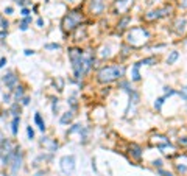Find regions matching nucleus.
Returning a JSON list of instances; mask_svg holds the SVG:
<instances>
[{
	"label": "nucleus",
	"mask_w": 187,
	"mask_h": 176,
	"mask_svg": "<svg viewBox=\"0 0 187 176\" xmlns=\"http://www.w3.org/2000/svg\"><path fill=\"white\" fill-rule=\"evenodd\" d=\"M69 59L72 62V70L77 80H81L84 75L89 72L94 66V58L95 53L92 50H81L80 47H70L67 50Z\"/></svg>",
	"instance_id": "obj_1"
},
{
	"label": "nucleus",
	"mask_w": 187,
	"mask_h": 176,
	"mask_svg": "<svg viewBox=\"0 0 187 176\" xmlns=\"http://www.w3.org/2000/svg\"><path fill=\"white\" fill-rule=\"evenodd\" d=\"M151 39V33L145 27H133L125 33V44H128L131 48H142Z\"/></svg>",
	"instance_id": "obj_2"
},
{
	"label": "nucleus",
	"mask_w": 187,
	"mask_h": 176,
	"mask_svg": "<svg viewBox=\"0 0 187 176\" xmlns=\"http://www.w3.org/2000/svg\"><path fill=\"white\" fill-rule=\"evenodd\" d=\"M126 67L123 64H109L104 66L97 72V81L100 84H111L114 81H119L125 77Z\"/></svg>",
	"instance_id": "obj_3"
},
{
	"label": "nucleus",
	"mask_w": 187,
	"mask_h": 176,
	"mask_svg": "<svg viewBox=\"0 0 187 176\" xmlns=\"http://www.w3.org/2000/svg\"><path fill=\"white\" fill-rule=\"evenodd\" d=\"M83 20H84V14H83V11H81V8L70 9L67 14H64L62 20H61V28H62L64 34L73 33L80 27V23Z\"/></svg>",
	"instance_id": "obj_4"
},
{
	"label": "nucleus",
	"mask_w": 187,
	"mask_h": 176,
	"mask_svg": "<svg viewBox=\"0 0 187 176\" xmlns=\"http://www.w3.org/2000/svg\"><path fill=\"white\" fill-rule=\"evenodd\" d=\"M134 5V0H114L112 3V14L114 16H125L130 13V9L133 8Z\"/></svg>",
	"instance_id": "obj_5"
},
{
	"label": "nucleus",
	"mask_w": 187,
	"mask_h": 176,
	"mask_svg": "<svg viewBox=\"0 0 187 176\" xmlns=\"http://www.w3.org/2000/svg\"><path fill=\"white\" fill-rule=\"evenodd\" d=\"M75 167H77V159H75L73 154H67V156H62L59 159V168L61 172L66 175V176H70L73 172H75Z\"/></svg>",
	"instance_id": "obj_6"
},
{
	"label": "nucleus",
	"mask_w": 187,
	"mask_h": 176,
	"mask_svg": "<svg viewBox=\"0 0 187 176\" xmlns=\"http://www.w3.org/2000/svg\"><path fill=\"white\" fill-rule=\"evenodd\" d=\"M173 167L176 170V175L179 176H187V154L186 153H178L173 157Z\"/></svg>",
	"instance_id": "obj_7"
},
{
	"label": "nucleus",
	"mask_w": 187,
	"mask_h": 176,
	"mask_svg": "<svg viewBox=\"0 0 187 176\" xmlns=\"http://www.w3.org/2000/svg\"><path fill=\"white\" fill-rule=\"evenodd\" d=\"M22 165H23V153L20 151V146L17 145V148H16L14 154H13V159H11V162H9V170H11V175L16 176L17 173L20 172Z\"/></svg>",
	"instance_id": "obj_8"
},
{
	"label": "nucleus",
	"mask_w": 187,
	"mask_h": 176,
	"mask_svg": "<svg viewBox=\"0 0 187 176\" xmlns=\"http://www.w3.org/2000/svg\"><path fill=\"white\" fill-rule=\"evenodd\" d=\"M104 8H106L104 0H89V11L92 16H101Z\"/></svg>",
	"instance_id": "obj_9"
},
{
	"label": "nucleus",
	"mask_w": 187,
	"mask_h": 176,
	"mask_svg": "<svg viewBox=\"0 0 187 176\" xmlns=\"http://www.w3.org/2000/svg\"><path fill=\"white\" fill-rule=\"evenodd\" d=\"M3 83L6 84V87L13 92V89L17 86V83H19V77L13 72V70H8L6 75H3Z\"/></svg>",
	"instance_id": "obj_10"
},
{
	"label": "nucleus",
	"mask_w": 187,
	"mask_h": 176,
	"mask_svg": "<svg viewBox=\"0 0 187 176\" xmlns=\"http://www.w3.org/2000/svg\"><path fill=\"white\" fill-rule=\"evenodd\" d=\"M128 151H130V154L134 161H137L140 162L142 161V157H143V151H142V146H140L139 143H130V146H128Z\"/></svg>",
	"instance_id": "obj_11"
},
{
	"label": "nucleus",
	"mask_w": 187,
	"mask_h": 176,
	"mask_svg": "<svg viewBox=\"0 0 187 176\" xmlns=\"http://www.w3.org/2000/svg\"><path fill=\"white\" fill-rule=\"evenodd\" d=\"M150 143L151 146H156V148H161L164 145H168L170 143V139L167 136H164V134H154V136H151L150 139Z\"/></svg>",
	"instance_id": "obj_12"
},
{
	"label": "nucleus",
	"mask_w": 187,
	"mask_h": 176,
	"mask_svg": "<svg viewBox=\"0 0 187 176\" xmlns=\"http://www.w3.org/2000/svg\"><path fill=\"white\" fill-rule=\"evenodd\" d=\"M186 28H187L186 17H178V19L173 22V30H175V33H176L178 36H183L186 33Z\"/></svg>",
	"instance_id": "obj_13"
},
{
	"label": "nucleus",
	"mask_w": 187,
	"mask_h": 176,
	"mask_svg": "<svg viewBox=\"0 0 187 176\" xmlns=\"http://www.w3.org/2000/svg\"><path fill=\"white\" fill-rule=\"evenodd\" d=\"M130 23H131V14H125V16L119 17V22H117V25H115L117 31H125Z\"/></svg>",
	"instance_id": "obj_14"
},
{
	"label": "nucleus",
	"mask_w": 187,
	"mask_h": 176,
	"mask_svg": "<svg viewBox=\"0 0 187 176\" xmlns=\"http://www.w3.org/2000/svg\"><path fill=\"white\" fill-rule=\"evenodd\" d=\"M142 19H143L145 22H154V20H159V19H162V14H161V8L148 11L147 14H143V17H142Z\"/></svg>",
	"instance_id": "obj_15"
},
{
	"label": "nucleus",
	"mask_w": 187,
	"mask_h": 176,
	"mask_svg": "<svg viewBox=\"0 0 187 176\" xmlns=\"http://www.w3.org/2000/svg\"><path fill=\"white\" fill-rule=\"evenodd\" d=\"M73 117H75V111H73V109H70V111L64 112V114L59 117V123H61V125H69V123H72Z\"/></svg>",
	"instance_id": "obj_16"
},
{
	"label": "nucleus",
	"mask_w": 187,
	"mask_h": 176,
	"mask_svg": "<svg viewBox=\"0 0 187 176\" xmlns=\"http://www.w3.org/2000/svg\"><path fill=\"white\" fill-rule=\"evenodd\" d=\"M139 69H140V62H134V66L131 67V80L136 81V83L142 80V75H140Z\"/></svg>",
	"instance_id": "obj_17"
},
{
	"label": "nucleus",
	"mask_w": 187,
	"mask_h": 176,
	"mask_svg": "<svg viewBox=\"0 0 187 176\" xmlns=\"http://www.w3.org/2000/svg\"><path fill=\"white\" fill-rule=\"evenodd\" d=\"M23 93H25V87H23V86H19V84H17L14 89H13V97H14L16 101H17V100L20 101V98H22V97H25Z\"/></svg>",
	"instance_id": "obj_18"
},
{
	"label": "nucleus",
	"mask_w": 187,
	"mask_h": 176,
	"mask_svg": "<svg viewBox=\"0 0 187 176\" xmlns=\"http://www.w3.org/2000/svg\"><path fill=\"white\" fill-rule=\"evenodd\" d=\"M34 123H36V126H38V128H39V130L42 131V132L45 131V128H47V126H45V122H44L42 115H41L39 112H36V114H34Z\"/></svg>",
	"instance_id": "obj_19"
},
{
	"label": "nucleus",
	"mask_w": 187,
	"mask_h": 176,
	"mask_svg": "<svg viewBox=\"0 0 187 176\" xmlns=\"http://www.w3.org/2000/svg\"><path fill=\"white\" fill-rule=\"evenodd\" d=\"M19 125H20V117H13V122H11V132H13V136H17Z\"/></svg>",
	"instance_id": "obj_20"
},
{
	"label": "nucleus",
	"mask_w": 187,
	"mask_h": 176,
	"mask_svg": "<svg viewBox=\"0 0 187 176\" xmlns=\"http://www.w3.org/2000/svg\"><path fill=\"white\" fill-rule=\"evenodd\" d=\"M140 66H154L157 64V56H148V58H143V59H140Z\"/></svg>",
	"instance_id": "obj_21"
},
{
	"label": "nucleus",
	"mask_w": 187,
	"mask_h": 176,
	"mask_svg": "<svg viewBox=\"0 0 187 176\" xmlns=\"http://www.w3.org/2000/svg\"><path fill=\"white\" fill-rule=\"evenodd\" d=\"M9 114L13 115V117H20V104H19V101H14L13 104H11Z\"/></svg>",
	"instance_id": "obj_22"
},
{
	"label": "nucleus",
	"mask_w": 187,
	"mask_h": 176,
	"mask_svg": "<svg viewBox=\"0 0 187 176\" xmlns=\"http://www.w3.org/2000/svg\"><path fill=\"white\" fill-rule=\"evenodd\" d=\"M178 58H179V51H176V50H173V51H170V55L167 56V64L170 66V64H175L178 61Z\"/></svg>",
	"instance_id": "obj_23"
},
{
	"label": "nucleus",
	"mask_w": 187,
	"mask_h": 176,
	"mask_svg": "<svg viewBox=\"0 0 187 176\" xmlns=\"http://www.w3.org/2000/svg\"><path fill=\"white\" fill-rule=\"evenodd\" d=\"M164 103H165V97H159V98L154 100V104H153V106H154V109L157 111V112L162 109V104H164Z\"/></svg>",
	"instance_id": "obj_24"
},
{
	"label": "nucleus",
	"mask_w": 187,
	"mask_h": 176,
	"mask_svg": "<svg viewBox=\"0 0 187 176\" xmlns=\"http://www.w3.org/2000/svg\"><path fill=\"white\" fill-rule=\"evenodd\" d=\"M176 90H175L173 89V87H170V86H165V87H164V97H172V95H176Z\"/></svg>",
	"instance_id": "obj_25"
},
{
	"label": "nucleus",
	"mask_w": 187,
	"mask_h": 176,
	"mask_svg": "<svg viewBox=\"0 0 187 176\" xmlns=\"http://www.w3.org/2000/svg\"><path fill=\"white\" fill-rule=\"evenodd\" d=\"M8 20H6V17H5L3 14H0V28L2 30H8Z\"/></svg>",
	"instance_id": "obj_26"
},
{
	"label": "nucleus",
	"mask_w": 187,
	"mask_h": 176,
	"mask_svg": "<svg viewBox=\"0 0 187 176\" xmlns=\"http://www.w3.org/2000/svg\"><path fill=\"white\" fill-rule=\"evenodd\" d=\"M81 130H83V126L78 125V123H75V125H72V128L67 131V134H73V132H81Z\"/></svg>",
	"instance_id": "obj_27"
},
{
	"label": "nucleus",
	"mask_w": 187,
	"mask_h": 176,
	"mask_svg": "<svg viewBox=\"0 0 187 176\" xmlns=\"http://www.w3.org/2000/svg\"><path fill=\"white\" fill-rule=\"evenodd\" d=\"M156 172H157V175H159V176H176L175 173L168 172V170H165V168H157Z\"/></svg>",
	"instance_id": "obj_28"
},
{
	"label": "nucleus",
	"mask_w": 187,
	"mask_h": 176,
	"mask_svg": "<svg viewBox=\"0 0 187 176\" xmlns=\"http://www.w3.org/2000/svg\"><path fill=\"white\" fill-rule=\"evenodd\" d=\"M44 47H45V50H59V48H61V45L56 44V42H53V44H45Z\"/></svg>",
	"instance_id": "obj_29"
},
{
	"label": "nucleus",
	"mask_w": 187,
	"mask_h": 176,
	"mask_svg": "<svg viewBox=\"0 0 187 176\" xmlns=\"http://www.w3.org/2000/svg\"><path fill=\"white\" fill-rule=\"evenodd\" d=\"M151 164H153V167H154L156 170H157V168H164V161H162V159H154Z\"/></svg>",
	"instance_id": "obj_30"
},
{
	"label": "nucleus",
	"mask_w": 187,
	"mask_h": 176,
	"mask_svg": "<svg viewBox=\"0 0 187 176\" xmlns=\"http://www.w3.org/2000/svg\"><path fill=\"white\" fill-rule=\"evenodd\" d=\"M109 50H111V48H109V45H104L103 48H101V53H100V56H101V58H108V56L111 55V53H109Z\"/></svg>",
	"instance_id": "obj_31"
},
{
	"label": "nucleus",
	"mask_w": 187,
	"mask_h": 176,
	"mask_svg": "<svg viewBox=\"0 0 187 176\" xmlns=\"http://www.w3.org/2000/svg\"><path fill=\"white\" fill-rule=\"evenodd\" d=\"M178 95H179L181 98H183V100H186V101H187V86H184L183 89H181V90L178 92Z\"/></svg>",
	"instance_id": "obj_32"
},
{
	"label": "nucleus",
	"mask_w": 187,
	"mask_h": 176,
	"mask_svg": "<svg viewBox=\"0 0 187 176\" xmlns=\"http://www.w3.org/2000/svg\"><path fill=\"white\" fill-rule=\"evenodd\" d=\"M27 136H28V139H30V140L34 139V130H33L31 126H27Z\"/></svg>",
	"instance_id": "obj_33"
},
{
	"label": "nucleus",
	"mask_w": 187,
	"mask_h": 176,
	"mask_svg": "<svg viewBox=\"0 0 187 176\" xmlns=\"http://www.w3.org/2000/svg\"><path fill=\"white\" fill-rule=\"evenodd\" d=\"M178 145L187 148V136H186V137H179V139H178Z\"/></svg>",
	"instance_id": "obj_34"
},
{
	"label": "nucleus",
	"mask_w": 187,
	"mask_h": 176,
	"mask_svg": "<svg viewBox=\"0 0 187 176\" xmlns=\"http://www.w3.org/2000/svg\"><path fill=\"white\" fill-rule=\"evenodd\" d=\"M16 3H17V5H19V6H20V8H25V6H27V5H30L31 2H30V0H16Z\"/></svg>",
	"instance_id": "obj_35"
},
{
	"label": "nucleus",
	"mask_w": 187,
	"mask_h": 176,
	"mask_svg": "<svg viewBox=\"0 0 187 176\" xmlns=\"http://www.w3.org/2000/svg\"><path fill=\"white\" fill-rule=\"evenodd\" d=\"M51 111H53V114H56V111H58V98H51Z\"/></svg>",
	"instance_id": "obj_36"
},
{
	"label": "nucleus",
	"mask_w": 187,
	"mask_h": 176,
	"mask_svg": "<svg viewBox=\"0 0 187 176\" xmlns=\"http://www.w3.org/2000/svg\"><path fill=\"white\" fill-rule=\"evenodd\" d=\"M20 103H22V106H27V104H30V97H22L20 98Z\"/></svg>",
	"instance_id": "obj_37"
},
{
	"label": "nucleus",
	"mask_w": 187,
	"mask_h": 176,
	"mask_svg": "<svg viewBox=\"0 0 187 176\" xmlns=\"http://www.w3.org/2000/svg\"><path fill=\"white\" fill-rule=\"evenodd\" d=\"M19 30H20V31H27V30H28V23L20 22V23H19Z\"/></svg>",
	"instance_id": "obj_38"
},
{
	"label": "nucleus",
	"mask_w": 187,
	"mask_h": 176,
	"mask_svg": "<svg viewBox=\"0 0 187 176\" xmlns=\"http://www.w3.org/2000/svg\"><path fill=\"white\" fill-rule=\"evenodd\" d=\"M20 16H22V17L30 16V9H28V8H22V9H20Z\"/></svg>",
	"instance_id": "obj_39"
},
{
	"label": "nucleus",
	"mask_w": 187,
	"mask_h": 176,
	"mask_svg": "<svg viewBox=\"0 0 187 176\" xmlns=\"http://www.w3.org/2000/svg\"><path fill=\"white\" fill-rule=\"evenodd\" d=\"M23 55H25V56H31V55H34V50H31V48H25V50H23Z\"/></svg>",
	"instance_id": "obj_40"
},
{
	"label": "nucleus",
	"mask_w": 187,
	"mask_h": 176,
	"mask_svg": "<svg viewBox=\"0 0 187 176\" xmlns=\"http://www.w3.org/2000/svg\"><path fill=\"white\" fill-rule=\"evenodd\" d=\"M14 13V8L13 6H6L5 8V14H13Z\"/></svg>",
	"instance_id": "obj_41"
},
{
	"label": "nucleus",
	"mask_w": 187,
	"mask_h": 176,
	"mask_svg": "<svg viewBox=\"0 0 187 176\" xmlns=\"http://www.w3.org/2000/svg\"><path fill=\"white\" fill-rule=\"evenodd\" d=\"M36 23H38L39 28H42V27H44V19H42V17H39V19L36 20Z\"/></svg>",
	"instance_id": "obj_42"
},
{
	"label": "nucleus",
	"mask_w": 187,
	"mask_h": 176,
	"mask_svg": "<svg viewBox=\"0 0 187 176\" xmlns=\"http://www.w3.org/2000/svg\"><path fill=\"white\" fill-rule=\"evenodd\" d=\"M6 36H8V31H6V30H2V31H0V39H5Z\"/></svg>",
	"instance_id": "obj_43"
},
{
	"label": "nucleus",
	"mask_w": 187,
	"mask_h": 176,
	"mask_svg": "<svg viewBox=\"0 0 187 176\" xmlns=\"http://www.w3.org/2000/svg\"><path fill=\"white\" fill-rule=\"evenodd\" d=\"M5 64H6V58L2 56V58H0V69H2V67L5 66Z\"/></svg>",
	"instance_id": "obj_44"
},
{
	"label": "nucleus",
	"mask_w": 187,
	"mask_h": 176,
	"mask_svg": "<svg viewBox=\"0 0 187 176\" xmlns=\"http://www.w3.org/2000/svg\"><path fill=\"white\" fill-rule=\"evenodd\" d=\"M22 22H25V23H28V25H30V23H31V16L23 17V20H22Z\"/></svg>",
	"instance_id": "obj_45"
},
{
	"label": "nucleus",
	"mask_w": 187,
	"mask_h": 176,
	"mask_svg": "<svg viewBox=\"0 0 187 176\" xmlns=\"http://www.w3.org/2000/svg\"><path fill=\"white\" fill-rule=\"evenodd\" d=\"M92 170H94V172H97V165H95V157H94V159H92Z\"/></svg>",
	"instance_id": "obj_46"
},
{
	"label": "nucleus",
	"mask_w": 187,
	"mask_h": 176,
	"mask_svg": "<svg viewBox=\"0 0 187 176\" xmlns=\"http://www.w3.org/2000/svg\"><path fill=\"white\" fill-rule=\"evenodd\" d=\"M3 100H5V101H6V103H9V100H11V95H9V93H8V95H5V97H3Z\"/></svg>",
	"instance_id": "obj_47"
},
{
	"label": "nucleus",
	"mask_w": 187,
	"mask_h": 176,
	"mask_svg": "<svg viewBox=\"0 0 187 176\" xmlns=\"http://www.w3.org/2000/svg\"><path fill=\"white\" fill-rule=\"evenodd\" d=\"M42 175H44V172H38V173L34 175V176H42Z\"/></svg>",
	"instance_id": "obj_48"
},
{
	"label": "nucleus",
	"mask_w": 187,
	"mask_h": 176,
	"mask_svg": "<svg viewBox=\"0 0 187 176\" xmlns=\"http://www.w3.org/2000/svg\"><path fill=\"white\" fill-rule=\"evenodd\" d=\"M184 44H186V47H187V41H186V42H184Z\"/></svg>",
	"instance_id": "obj_49"
},
{
	"label": "nucleus",
	"mask_w": 187,
	"mask_h": 176,
	"mask_svg": "<svg viewBox=\"0 0 187 176\" xmlns=\"http://www.w3.org/2000/svg\"><path fill=\"white\" fill-rule=\"evenodd\" d=\"M67 2H73V0H67Z\"/></svg>",
	"instance_id": "obj_50"
},
{
	"label": "nucleus",
	"mask_w": 187,
	"mask_h": 176,
	"mask_svg": "<svg viewBox=\"0 0 187 176\" xmlns=\"http://www.w3.org/2000/svg\"><path fill=\"white\" fill-rule=\"evenodd\" d=\"M3 176H9V175H3Z\"/></svg>",
	"instance_id": "obj_51"
},
{
	"label": "nucleus",
	"mask_w": 187,
	"mask_h": 176,
	"mask_svg": "<svg viewBox=\"0 0 187 176\" xmlns=\"http://www.w3.org/2000/svg\"><path fill=\"white\" fill-rule=\"evenodd\" d=\"M186 111H187V104H186Z\"/></svg>",
	"instance_id": "obj_52"
}]
</instances>
